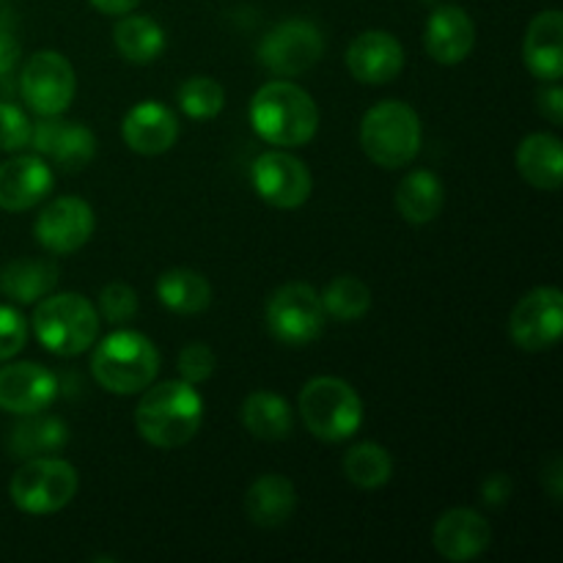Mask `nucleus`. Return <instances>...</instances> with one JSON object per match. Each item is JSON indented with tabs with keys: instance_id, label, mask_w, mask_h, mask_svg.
I'll list each match as a JSON object with an SVG mask.
<instances>
[{
	"instance_id": "obj_17",
	"label": "nucleus",
	"mask_w": 563,
	"mask_h": 563,
	"mask_svg": "<svg viewBox=\"0 0 563 563\" xmlns=\"http://www.w3.org/2000/svg\"><path fill=\"white\" fill-rule=\"evenodd\" d=\"M346 66L363 86H385L405 69V47L388 31H363L346 49Z\"/></svg>"
},
{
	"instance_id": "obj_4",
	"label": "nucleus",
	"mask_w": 563,
	"mask_h": 563,
	"mask_svg": "<svg viewBox=\"0 0 563 563\" xmlns=\"http://www.w3.org/2000/svg\"><path fill=\"white\" fill-rule=\"evenodd\" d=\"M31 324L44 350L58 357H75L97 344L102 322L97 306L86 295L60 291L38 300Z\"/></svg>"
},
{
	"instance_id": "obj_3",
	"label": "nucleus",
	"mask_w": 563,
	"mask_h": 563,
	"mask_svg": "<svg viewBox=\"0 0 563 563\" xmlns=\"http://www.w3.org/2000/svg\"><path fill=\"white\" fill-rule=\"evenodd\" d=\"M91 374L113 396L143 394L159 374V352L148 335L137 330H115L104 335L91 355Z\"/></svg>"
},
{
	"instance_id": "obj_37",
	"label": "nucleus",
	"mask_w": 563,
	"mask_h": 563,
	"mask_svg": "<svg viewBox=\"0 0 563 563\" xmlns=\"http://www.w3.org/2000/svg\"><path fill=\"white\" fill-rule=\"evenodd\" d=\"M537 108H539V113L550 121V124H555V126L563 124V91H561L559 80L548 82V86L539 88Z\"/></svg>"
},
{
	"instance_id": "obj_22",
	"label": "nucleus",
	"mask_w": 563,
	"mask_h": 563,
	"mask_svg": "<svg viewBox=\"0 0 563 563\" xmlns=\"http://www.w3.org/2000/svg\"><path fill=\"white\" fill-rule=\"evenodd\" d=\"M297 509V489L280 473H264L256 482L247 487L245 495V511L247 520L258 528H273L286 526Z\"/></svg>"
},
{
	"instance_id": "obj_13",
	"label": "nucleus",
	"mask_w": 563,
	"mask_h": 563,
	"mask_svg": "<svg viewBox=\"0 0 563 563\" xmlns=\"http://www.w3.org/2000/svg\"><path fill=\"white\" fill-rule=\"evenodd\" d=\"M93 229H97V218H93L91 203L77 196H60L38 212L33 236L47 253L69 256L91 240Z\"/></svg>"
},
{
	"instance_id": "obj_19",
	"label": "nucleus",
	"mask_w": 563,
	"mask_h": 563,
	"mask_svg": "<svg viewBox=\"0 0 563 563\" xmlns=\"http://www.w3.org/2000/svg\"><path fill=\"white\" fill-rule=\"evenodd\" d=\"M423 47L429 58L443 66H456L476 47V25L462 5L445 3L429 14L423 27Z\"/></svg>"
},
{
	"instance_id": "obj_21",
	"label": "nucleus",
	"mask_w": 563,
	"mask_h": 563,
	"mask_svg": "<svg viewBox=\"0 0 563 563\" xmlns=\"http://www.w3.org/2000/svg\"><path fill=\"white\" fill-rule=\"evenodd\" d=\"M522 58L528 71L542 82H555L563 77V14L548 9L537 14L528 25Z\"/></svg>"
},
{
	"instance_id": "obj_39",
	"label": "nucleus",
	"mask_w": 563,
	"mask_h": 563,
	"mask_svg": "<svg viewBox=\"0 0 563 563\" xmlns=\"http://www.w3.org/2000/svg\"><path fill=\"white\" fill-rule=\"evenodd\" d=\"M20 64V42L5 25H0V77H9Z\"/></svg>"
},
{
	"instance_id": "obj_32",
	"label": "nucleus",
	"mask_w": 563,
	"mask_h": 563,
	"mask_svg": "<svg viewBox=\"0 0 563 563\" xmlns=\"http://www.w3.org/2000/svg\"><path fill=\"white\" fill-rule=\"evenodd\" d=\"M225 104V91L218 80L207 75H196L179 86V108L192 121H209L220 115Z\"/></svg>"
},
{
	"instance_id": "obj_5",
	"label": "nucleus",
	"mask_w": 563,
	"mask_h": 563,
	"mask_svg": "<svg viewBox=\"0 0 563 563\" xmlns=\"http://www.w3.org/2000/svg\"><path fill=\"white\" fill-rule=\"evenodd\" d=\"M423 130L416 110L399 99H385L361 121V148L379 168H405L421 152Z\"/></svg>"
},
{
	"instance_id": "obj_24",
	"label": "nucleus",
	"mask_w": 563,
	"mask_h": 563,
	"mask_svg": "<svg viewBox=\"0 0 563 563\" xmlns=\"http://www.w3.org/2000/svg\"><path fill=\"white\" fill-rule=\"evenodd\" d=\"M58 278L60 269L53 258H14L0 269V295L20 306H33L53 295Z\"/></svg>"
},
{
	"instance_id": "obj_35",
	"label": "nucleus",
	"mask_w": 563,
	"mask_h": 563,
	"mask_svg": "<svg viewBox=\"0 0 563 563\" xmlns=\"http://www.w3.org/2000/svg\"><path fill=\"white\" fill-rule=\"evenodd\" d=\"M214 366H218V357H214V352L209 350L203 341H192V344H187L185 350L179 352V361H176V368H179L181 379L190 385L207 383V379L214 374Z\"/></svg>"
},
{
	"instance_id": "obj_40",
	"label": "nucleus",
	"mask_w": 563,
	"mask_h": 563,
	"mask_svg": "<svg viewBox=\"0 0 563 563\" xmlns=\"http://www.w3.org/2000/svg\"><path fill=\"white\" fill-rule=\"evenodd\" d=\"M88 3H91L97 11H102V14L121 16V14H130V11H135L137 5H141V0H88Z\"/></svg>"
},
{
	"instance_id": "obj_43",
	"label": "nucleus",
	"mask_w": 563,
	"mask_h": 563,
	"mask_svg": "<svg viewBox=\"0 0 563 563\" xmlns=\"http://www.w3.org/2000/svg\"><path fill=\"white\" fill-rule=\"evenodd\" d=\"M0 5H3V0H0Z\"/></svg>"
},
{
	"instance_id": "obj_10",
	"label": "nucleus",
	"mask_w": 563,
	"mask_h": 563,
	"mask_svg": "<svg viewBox=\"0 0 563 563\" xmlns=\"http://www.w3.org/2000/svg\"><path fill=\"white\" fill-rule=\"evenodd\" d=\"M322 53V31L308 20L280 22L258 42V60L269 75L280 77V80H289V77H297L317 66Z\"/></svg>"
},
{
	"instance_id": "obj_31",
	"label": "nucleus",
	"mask_w": 563,
	"mask_h": 563,
	"mask_svg": "<svg viewBox=\"0 0 563 563\" xmlns=\"http://www.w3.org/2000/svg\"><path fill=\"white\" fill-rule=\"evenodd\" d=\"M324 317H333L339 322H357L372 308V289L355 275H339L322 291Z\"/></svg>"
},
{
	"instance_id": "obj_11",
	"label": "nucleus",
	"mask_w": 563,
	"mask_h": 563,
	"mask_svg": "<svg viewBox=\"0 0 563 563\" xmlns=\"http://www.w3.org/2000/svg\"><path fill=\"white\" fill-rule=\"evenodd\" d=\"M563 333V295L555 286L528 291L509 317V335L520 350L544 352L559 344Z\"/></svg>"
},
{
	"instance_id": "obj_12",
	"label": "nucleus",
	"mask_w": 563,
	"mask_h": 563,
	"mask_svg": "<svg viewBox=\"0 0 563 563\" xmlns=\"http://www.w3.org/2000/svg\"><path fill=\"white\" fill-rule=\"evenodd\" d=\"M251 181L258 198L275 209H300L313 190L308 165L280 148L258 154L251 168Z\"/></svg>"
},
{
	"instance_id": "obj_8",
	"label": "nucleus",
	"mask_w": 563,
	"mask_h": 563,
	"mask_svg": "<svg viewBox=\"0 0 563 563\" xmlns=\"http://www.w3.org/2000/svg\"><path fill=\"white\" fill-rule=\"evenodd\" d=\"M267 330L284 346L313 344L324 330V308L317 289L295 280L273 291L267 302Z\"/></svg>"
},
{
	"instance_id": "obj_15",
	"label": "nucleus",
	"mask_w": 563,
	"mask_h": 563,
	"mask_svg": "<svg viewBox=\"0 0 563 563\" xmlns=\"http://www.w3.org/2000/svg\"><path fill=\"white\" fill-rule=\"evenodd\" d=\"M58 396V379L49 368L22 361L0 366V410L11 416H33L47 410Z\"/></svg>"
},
{
	"instance_id": "obj_7",
	"label": "nucleus",
	"mask_w": 563,
	"mask_h": 563,
	"mask_svg": "<svg viewBox=\"0 0 563 563\" xmlns=\"http://www.w3.org/2000/svg\"><path fill=\"white\" fill-rule=\"evenodd\" d=\"M80 489L75 465L58 456H36L11 476L9 498L25 515H55L66 509Z\"/></svg>"
},
{
	"instance_id": "obj_1",
	"label": "nucleus",
	"mask_w": 563,
	"mask_h": 563,
	"mask_svg": "<svg viewBox=\"0 0 563 563\" xmlns=\"http://www.w3.org/2000/svg\"><path fill=\"white\" fill-rule=\"evenodd\" d=\"M203 423V399L185 379H165L143 390L135 410V427L157 449H181Z\"/></svg>"
},
{
	"instance_id": "obj_25",
	"label": "nucleus",
	"mask_w": 563,
	"mask_h": 563,
	"mask_svg": "<svg viewBox=\"0 0 563 563\" xmlns=\"http://www.w3.org/2000/svg\"><path fill=\"white\" fill-rule=\"evenodd\" d=\"M20 418L22 421L11 427L9 434V451L16 460H36V456L58 454L69 443V427H66L64 418L44 416V410Z\"/></svg>"
},
{
	"instance_id": "obj_29",
	"label": "nucleus",
	"mask_w": 563,
	"mask_h": 563,
	"mask_svg": "<svg viewBox=\"0 0 563 563\" xmlns=\"http://www.w3.org/2000/svg\"><path fill=\"white\" fill-rule=\"evenodd\" d=\"M242 423L253 438L278 443V440L289 438L295 429V410L284 396L273 394V390H256L242 405Z\"/></svg>"
},
{
	"instance_id": "obj_30",
	"label": "nucleus",
	"mask_w": 563,
	"mask_h": 563,
	"mask_svg": "<svg viewBox=\"0 0 563 563\" xmlns=\"http://www.w3.org/2000/svg\"><path fill=\"white\" fill-rule=\"evenodd\" d=\"M344 476L357 489H379L394 478V456L379 443H357L344 454Z\"/></svg>"
},
{
	"instance_id": "obj_20",
	"label": "nucleus",
	"mask_w": 563,
	"mask_h": 563,
	"mask_svg": "<svg viewBox=\"0 0 563 563\" xmlns=\"http://www.w3.org/2000/svg\"><path fill=\"white\" fill-rule=\"evenodd\" d=\"M493 542V526L476 509H449L434 522L432 544L445 561L478 559Z\"/></svg>"
},
{
	"instance_id": "obj_41",
	"label": "nucleus",
	"mask_w": 563,
	"mask_h": 563,
	"mask_svg": "<svg viewBox=\"0 0 563 563\" xmlns=\"http://www.w3.org/2000/svg\"><path fill=\"white\" fill-rule=\"evenodd\" d=\"M561 460L559 456H553L548 465V471H544V484H548V493L553 495V500H561Z\"/></svg>"
},
{
	"instance_id": "obj_23",
	"label": "nucleus",
	"mask_w": 563,
	"mask_h": 563,
	"mask_svg": "<svg viewBox=\"0 0 563 563\" xmlns=\"http://www.w3.org/2000/svg\"><path fill=\"white\" fill-rule=\"evenodd\" d=\"M517 170L537 190L555 192L563 179V146L553 132H533L517 146Z\"/></svg>"
},
{
	"instance_id": "obj_14",
	"label": "nucleus",
	"mask_w": 563,
	"mask_h": 563,
	"mask_svg": "<svg viewBox=\"0 0 563 563\" xmlns=\"http://www.w3.org/2000/svg\"><path fill=\"white\" fill-rule=\"evenodd\" d=\"M31 148L60 170H80L97 154V135L80 121L49 115L33 126Z\"/></svg>"
},
{
	"instance_id": "obj_42",
	"label": "nucleus",
	"mask_w": 563,
	"mask_h": 563,
	"mask_svg": "<svg viewBox=\"0 0 563 563\" xmlns=\"http://www.w3.org/2000/svg\"><path fill=\"white\" fill-rule=\"evenodd\" d=\"M421 3H434V0H421Z\"/></svg>"
},
{
	"instance_id": "obj_16",
	"label": "nucleus",
	"mask_w": 563,
	"mask_h": 563,
	"mask_svg": "<svg viewBox=\"0 0 563 563\" xmlns=\"http://www.w3.org/2000/svg\"><path fill=\"white\" fill-rule=\"evenodd\" d=\"M53 165L38 154H16L0 163V209L27 212L53 192Z\"/></svg>"
},
{
	"instance_id": "obj_28",
	"label": "nucleus",
	"mask_w": 563,
	"mask_h": 563,
	"mask_svg": "<svg viewBox=\"0 0 563 563\" xmlns=\"http://www.w3.org/2000/svg\"><path fill=\"white\" fill-rule=\"evenodd\" d=\"M115 49L124 60L135 66L154 64L163 55L168 36H165L163 25L154 16L146 14H121V20L113 27Z\"/></svg>"
},
{
	"instance_id": "obj_33",
	"label": "nucleus",
	"mask_w": 563,
	"mask_h": 563,
	"mask_svg": "<svg viewBox=\"0 0 563 563\" xmlns=\"http://www.w3.org/2000/svg\"><path fill=\"white\" fill-rule=\"evenodd\" d=\"M99 313L110 324H130L137 317V295L124 280H113L99 291Z\"/></svg>"
},
{
	"instance_id": "obj_27",
	"label": "nucleus",
	"mask_w": 563,
	"mask_h": 563,
	"mask_svg": "<svg viewBox=\"0 0 563 563\" xmlns=\"http://www.w3.org/2000/svg\"><path fill=\"white\" fill-rule=\"evenodd\" d=\"M445 187L432 170H410L396 187V209L412 225H427L443 212Z\"/></svg>"
},
{
	"instance_id": "obj_38",
	"label": "nucleus",
	"mask_w": 563,
	"mask_h": 563,
	"mask_svg": "<svg viewBox=\"0 0 563 563\" xmlns=\"http://www.w3.org/2000/svg\"><path fill=\"white\" fill-rule=\"evenodd\" d=\"M511 489H515V484H511V478L506 473H489L482 484L484 504L493 506V509H500V506L509 504Z\"/></svg>"
},
{
	"instance_id": "obj_2",
	"label": "nucleus",
	"mask_w": 563,
	"mask_h": 563,
	"mask_svg": "<svg viewBox=\"0 0 563 563\" xmlns=\"http://www.w3.org/2000/svg\"><path fill=\"white\" fill-rule=\"evenodd\" d=\"M251 126L269 146H306L319 130V108L297 82L269 80L253 93Z\"/></svg>"
},
{
	"instance_id": "obj_6",
	"label": "nucleus",
	"mask_w": 563,
	"mask_h": 563,
	"mask_svg": "<svg viewBox=\"0 0 563 563\" xmlns=\"http://www.w3.org/2000/svg\"><path fill=\"white\" fill-rule=\"evenodd\" d=\"M300 418L308 432L324 443H341L361 432L363 401L357 390L341 377H313L302 385Z\"/></svg>"
},
{
	"instance_id": "obj_9",
	"label": "nucleus",
	"mask_w": 563,
	"mask_h": 563,
	"mask_svg": "<svg viewBox=\"0 0 563 563\" xmlns=\"http://www.w3.org/2000/svg\"><path fill=\"white\" fill-rule=\"evenodd\" d=\"M77 77L66 55L55 49H42L31 55L20 71V93L27 108L42 119L64 115L75 102Z\"/></svg>"
},
{
	"instance_id": "obj_36",
	"label": "nucleus",
	"mask_w": 563,
	"mask_h": 563,
	"mask_svg": "<svg viewBox=\"0 0 563 563\" xmlns=\"http://www.w3.org/2000/svg\"><path fill=\"white\" fill-rule=\"evenodd\" d=\"M27 341V322L14 306H0V363L20 355Z\"/></svg>"
},
{
	"instance_id": "obj_18",
	"label": "nucleus",
	"mask_w": 563,
	"mask_h": 563,
	"mask_svg": "<svg viewBox=\"0 0 563 563\" xmlns=\"http://www.w3.org/2000/svg\"><path fill=\"white\" fill-rule=\"evenodd\" d=\"M121 137L135 154L157 157V154L174 148L176 137H179V121L168 104L146 99L126 110L124 121H121Z\"/></svg>"
},
{
	"instance_id": "obj_34",
	"label": "nucleus",
	"mask_w": 563,
	"mask_h": 563,
	"mask_svg": "<svg viewBox=\"0 0 563 563\" xmlns=\"http://www.w3.org/2000/svg\"><path fill=\"white\" fill-rule=\"evenodd\" d=\"M33 124L16 104L0 102V152H22L31 146Z\"/></svg>"
},
{
	"instance_id": "obj_26",
	"label": "nucleus",
	"mask_w": 563,
	"mask_h": 563,
	"mask_svg": "<svg viewBox=\"0 0 563 563\" xmlns=\"http://www.w3.org/2000/svg\"><path fill=\"white\" fill-rule=\"evenodd\" d=\"M157 300L179 317H196L212 306V284L190 267L165 269L157 278Z\"/></svg>"
}]
</instances>
